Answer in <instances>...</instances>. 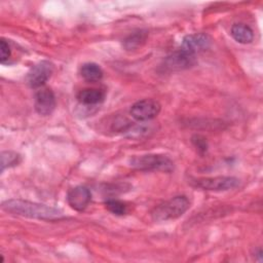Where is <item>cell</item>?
<instances>
[{"instance_id": "3", "label": "cell", "mask_w": 263, "mask_h": 263, "mask_svg": "<svg viewBox=\"0 0 263 263\" xmlns=\"http://www.w3.org/2000/svg\"><path fill=\"white\" fill-rule=\"evenodd\" d=\"M132 167L145 172H165L174 170L173 160L163 154H144L137 155L129 159Z\"/></svg>"}, {"instance_id": "11", "label": "cell", "mask_w": 263, "mask_h": 263, "mask_svg": "<svg viewBox=\"0 0 263 263\" xmlns=\"http://www.w3.org/2000/svg\"><path fill=\"white\" fill-rule=\"evenodd\" d=\"M105 97L106 92L102 88H84L77 95L79 103L85 106L98 105L105 100Z\"/></svg>"}, {"instance_id": "14", "label": "cell", "mask_w": 263, "mask_h": 263, "mask_svg": "<svg viewBox=\"0 0 263 263\" xmlns=\"http://www.w3.org/2000/svg\"><path fill=\"white\" fill-rule=\"evenodd\" d=\"M80 74L88 82H97L103 78V70L96 63H85L80 68Z\"/></svg>"}, {"instance_id": "16", "label": "cell", "mask_w": 263, "mask_h": 263, "mask_svg": "<svg viewBox=\"0 0 263 263\" xmlns=\"http://www.w3.org/2000/svg\"><path fill=\"white\" fill-rule=\"evenodd\" d=\"M105 206L109 212H111L116 216H123L127 214V211H128L127 204L124 201H121L119 199H114V198L107 199L105 201Z\"/></svg>"}, {"instance_id": "1", "label": "cell", "mask_w": 263, "mask_h": 263, "mask_svg": "<svg viewBox=\"0 0 263 263\" xmlns=\"http://www.w3.org/2000/svg\"><path fill=\"white\" fill-rule=\"evenodd\" d=\"M2 210L17 216H23L27 218L32 219H39V220H46V221H52V220H59L64 217L63 212L59 209L32 202L28 200H22V199H9L2 203L1 205Z\"/></svg>"}, {"instance_id": "15", "label": "cell", "mask_w": 263, "mask_h": 263, "mask_svg": "<svg viewBox=\"0 0 263 263\" xmlns=\"http://www.w3.org/2000/svg\"><path fill=\"white\" fill-rule=\"evenodd\" d=\"M22 161V157L18 153L13 151H3L1 153V173L7 167L17 165Z\"/></svg>"}, {"instance_id": "2", "label": "cell", "mask_w": 263, "mask_h": 263, "mask_svg": "<svg viewBox=\"0 0 263 263\" xmlns=\"http://www.w3.org/2000/svg\"><path fill=\"white\" fill-rule=\"evenodd\" d=\"M189 206V199L184 195H178L156 205L151 211V218L155 222L175 220L180 218Z\"/></svg>"}, {"instance_id": "5", "label": "cell", "mask_w": 263, "mask_h": 263, "mask_svg": "<svg viewBox=\"0 0 263 263\" xmlns=\"http://www.w3.org/2000/svg\"><path fill=\"white\" fill-rule=\"evenodd\" d=\"M196 57L185 50H178L167 55L162 62V68L167 72H178L190 69L196 65Z\"/></svg>"}, {"instance_id": "7", "label": "cell", "mask_w": 263, "mask_h": 263, "mask_svg": "<svg viewBox=\"0 0 263 263\" xmlns=\"http://www.w3.org/2000/svg\"><path fill=\"white\" fill-rule=\"evenodd\" d=\"M54 67L49 61H41L34 65L27 74V83L32 88H40L44 86L46 81L53 73Z\"/></svg>"}, {"instance_id": "6", "label": "cell", "mask_w": 263, "mask_h": 263, "mask_svg": "<svg viewBox=\"0 0 263 263\" xmlns=\"http://www.w3.org/2000/svg\"><path fill=\"white\" fill-rule=\"evenodd\" d=\"M161 110V105L153 99H144L136 102L129 110L130 115L138 121H148L155 118Z\"/></svg>"}, {"instance_id": "12", "label": "cell", "mask_w": 263, "mask_h": 263, "mask_svg": "<svg viewBox=\"0 0 263 263\" xmlns=\"http://www.w3.org/2000/svg\"><path fill=\"white\" fill-rule=\"evenodd\" d=\"M230 34L236 42L241 44H249L254 39L253 30L245 24H234L231 27Z\"/></svg>"}, {"instance_id": "13", "label": "cell", "mask_w": 263, "mask_h": 263, "mask_svg": "<svg viewBox=\"0 0 263 263\" xmlns=\"http://www.w3.org/2000/svg\"><path fill=\"white\" fill-rule=\"evenodd\" d=\"M148 38V32L145 30H138L136 32H133L129 34L124 40H123V47L125 50H136L139 47H141Z\"/></svg>"}, {"instance_id": "18", "label": "cell", "mask_w": 263, "mask_h": 263, "mask_svg": "<svg viewBox=\"0 0 263 263\" xmlns=\"http://www.w3.org/2000/svg\"><path fill=\"white\" fill-rule=\"evenodd\" d=\"M192 143H193L194 146L198 149V151H200V152H202V153L205 152L206 149H208L206 141H205V139H204L203 137H201V136H198V135L193 136V137H192Z\"/></svg>"}, {"instance_id": "4", "label": "cell", "mask_w": 263, "mask_h": 263, "mask_svg": "<svg viewBox=\"0 0 263 263\" xmlns=\"http://www.w3.org/2000/svg\"><path fill=\"white\" fill-rule=\"evenodd\" d=\"M238 184V179L226 176L199 178L191 181L192 186L208 191H227L237 187Z\"/></svg>"}, {"instance_id": "17", "label": "cell", "mask_w": 263, "mask_h": 263, "mask_svg": "<svg viewBox=\"0 0 263 263\" xmlns=\"http://www.w3.org/2000/svg\"><path fill=\"white\" fill-rule=\"evenodd\" d=\"M10 55H11L10 47H9L8 43L6 42V40L2 38L0 40V61H1V63L4 64L6 61H8Z\"/></svg>"}, {"instance_id": "10", "label": "cell", "mask_w": 263, "mask_h": 263, "mask_svg": "<svg viewBox=\"0 0 263 263\" xmlns=\"http://www.w3.org/2000/svg\"><path fill=\"white\" fill-rule=\"evenodd\" d=\"M91 200L90 190L85 186H76L67 193L68 204L75 211H84Z\"/></svg>"}, {"instance_id": "8", "label": "cell", "mask_w": 263, "mask_h": 263, "mask_svg": "<svg viewBox=\"0 0 263 263\" xmlns=\"http://www.w3.org/2000/svg\"><path fill=\"white\" fill-rule=\"evenodd\" d=\"M55 97L49 87L42 86L37 89L35 93L34 107L38 114L42 116L50 115L55 109Z\"/></svg>"}, {"instance_id": "9", "label": "cell", "mask_w": 263, "mask_h": 263, "mask_svg": "<svg viewBox=\"0 0 263 263\" xmlns=\"http://www.w3.org/2000/svg\"><path fill=\"white\" fill-rule=\"evenodd\" d=\"M212 44V38L205 33H195L185 36L182 40L181 49L196 54L208 49Z\"/></svg>"}]
</instances>
